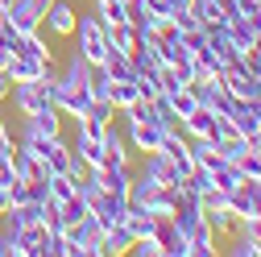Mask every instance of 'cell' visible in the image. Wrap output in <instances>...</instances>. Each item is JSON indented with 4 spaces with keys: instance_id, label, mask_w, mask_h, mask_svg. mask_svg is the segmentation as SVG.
Here are the masks:
<instances>
[{
    "instance_id": "cell-28",
    "label": "cell",
    "mask_w": 261,
    "mask_h": 257,
    "mask_svg": "<svg viewBox=\"0 0 261 257\" xmlns=\"http://www.w3.org/2000/svg\"><path fill=\"white\" fill-rule=\"evenodd\" d=\"M166 100H170V108H174V116L182 120V116H191L195 108H199V91H195V87L187 83V87H178V91H170Z\"/></svg>"
},
{
    "instance_id": "cell-26",
    "label": "cell",
    "mask_w": 261,
    "mask_h": 257,
    "mask_svg": "<svg viewBox=\"0 0 261 257\" xmlns=\"http://www.w3.org/2000/svg\"><path fill=\"white\" fill-rule=\"evenodd\" d=\"M13 54H29V58H54L50 42L42 38V29H38V34H21V38H17V50H13Z\"/></svg>"
},
{
    "instance_id": "cell-6",
    "label": "cell",
    "mask_w": 261,
    "mask_h": 257,
    "mask_svg": "<svg viewBox=\"0 0 261 257\" xmlns=\"http://www.w3.org/2000/svg\"><path fill=\"white\" fill-rule=\"evenodd\" d=\"M75 25H79L75 0H50V5H46V21H42V29H50V34H58V38H71Z\"/></svg>"
},
{
    "instance_id": "cell-18",
    "label": "cell",
    "mask_w": 261,
    "mask_h": 257,
    "mask_svg": "<svg viewBox=\"0 0 261 257\" xmlns=\"http://www.w3.org/2000/svg\"><path fill=\"white\" fill-rule=\"evenodd\" d=\"M100 67L108 71V79H112V83H116V79H133V75H137L133 54H128V50H116V46H108V54H104Z\"/></svg>"
},
{
    "instance_id": "cell-25",
    "label": "cell",
    "mask_w": 261,
    "mask_h": 257,
    "mask_svg": "<svg viewBox=\"0 0 261 257\" xmlns=\"http://www.w3.org/2000/svg\"><path fill=\"white\" fill-rule=\"evenodd\" d=\"M87 95L91 100H108L112 95V79H108V71L100 67V62H95V67L87 62Z\"/></svg>"
},
{
    "instance_id": "cell-36",
    "label": "cell",
    "mask_w": 261,
    "mask_h": 257,
    "mask_svg": "<svg viewBox=\"0 0 261 257\" xmlns=\"http://www.w3.org/2000/svg\"><path fill=\"white\" fill-rule=\"evenodd\" d=\"M9 208H13V203H9V187H5V183H0V216H5Z\"/></svg>"
},
{
    "instance_id": "cell-9",
    "label": "cell",
    "mask_w": 261,
    "mask_h": 257,
    "mask_svg": "<svg viewBox=\"0 0 261 257\" xmlns=\"http://www.w3.org/2000/svg\"><path fill=\"white\" fill-rule=\"evenodd\" d=\"M153 241L162 245V257H187V237L178 233V224L170 216H158L153 220Z\"/></svg>"
},
{
    "instance_id": "cell-15",
    "label": "cell",
    "mask_w": 261,
    "mask_h": 257,
    "mask_svg": "<svg viewBox=\"0 0 261 257\" xmlns=\"http://www.w3.org/2000/svg\"><path fill=\"white\" fill-rule=\"evenodd\" d=\"M42 162H46L50 174H67L71 162H75V153H71V145L62 141V137H46V145H42Z\"/></svg>"
},
{
    "instance_id": "cell-14",
    "label": "cell",
    "mask_w": 261,
    "mask_h": 257,
    "mask_svg": "<svg viewBox=\"0 0 261 257\" xmlns=\"http://www.w3.org/2000/svg\"><path fill=\"white\" fill-rule=\"evenodd\" d=\"M46 62H50V58H29V54H13L5 71H9V79H13V83H38V79L46 75Z\"/></svg>"
},
{
    "instance_id": "cell-7",
    "label": "cell",
    "mask_w": 261,
    "mask_h": 257,
    "mask_svg": "<svg viewBox=\"0 0 261 257\" xmlns=\"http://www.w3.org/2000/svg\"><path fill=\"white\" fill-rule=\"evenodd\" d=\"M5 17L13 21L17 34H38L42 21H46V0H17V5H13Z\"/></svg>"
},
{
    "instance_id": "cell-5",
    "label": "cell",
    "mask_w": 261,
    "mask_h": 257,
    "mask_svg": "<svg viewBox=\"0 0 261 257\" xmlns=\"http://www.w3.org/2000/svg\"><path fill=\"white\" fill-rule=\"evenodd\" d=\"M124 137H128V145H133V149L145 158V153H158V149H162V141H166V128L153 124V120H128Z\"/></svg>"
},
{
    "instance_id": "cell-30",
    "label": "cell",
    "mask_w": 261,
    "mask_h": 257,
    "mask_svg": "<svg viewBox=\"0 0 261 257\" xmlns=\"http://www.w3.org/2000/svg\"><path fill=\"white\" fill-rule=\"evenodd\" d=\"M207 174H212V183H216L220 191H232V187H237V183L245 178L237 162H220V166H216V170H207Z\"/></svg>"
},
{
    "instance_id": "cell-22",
    "label": "cell",
    "mask_w": 261,
    "mask_h": 257,
    "mask_svg": "<svg viewBox=\"0 0 261 257\" xmlns=\"http://www.w3.org/2000/svg\"><path fill=\"white\" fill-rule=\"evenodd\" d=\"M145 208L153 212V220H158V216H174V208H178V187H153V195L145 199Z\"/></svg>"
},
{
    "instance_id": "cell-35",
    "label": "cell",
    "mask_w": 261,
    "mask_h": 257,
    "mask_svg": "<svg viewBox=\"0 0 261 257\" xmlns=\"http://www.w3.org/2000/svg\"><path fill=\"white\" fill-rule=\"evenodd\" d=\"M5 95H13V79H9V71H0V100Z\"/></svg>"
},
{
    "instance_id": "cell-29",
    "label": "cell",
    "mask_w": 261,
    "mask_h": 257,
    "mask_svg": "<svg viewBox=\"0 0 261 257\" xmlns=\"http://www.w3.org/2000/svg\"><path fill=\"white\" fill-rule=\"evenodd\" d=\"M58 216H62V224H79L83 216H91V208H87V199H83V191H75L71 199H62V203H58Z\"/></svg>"
},
{
    "instance_id": "cell-12",
    "label": "cell",
    "mask_w": 261,
    "mask_h": 257,
    "mask_svg": "<svg viewBox=\"0 0 261 257\" xmlns=\"http://www.w3.org/2000/svg\"><path fill=\"white\" fill-rule=\"evenodd\" d=\"M141 170H145V174H149V178H153L158 187H178V183H182L178 166H174V162H170V158L162 153V149H158V153H145V162H141Z\"/></svg>"
},
{
    "instance_id": "cell-37",
    "label": "cell",
    "mask_w": 261,
    "mask_h": 257,
    "mask_svg": "<svg viewBox=\"0 0 261 257\" xmlns=\"http://www.w3.org/2000/svg\"><path fill=\"white\" fill-rule=\"evenodd\" d=\"M9 58H13V50H5V46H0V71L9 67Z\"/></svg>"
},
{
    "instance_id": "cell-33",
    "label": "cell",
    "mask_w": 261,
    "mask_h": 257,
    "mask_svg": "<svg viewBox=\"0 0 261 257\" xmlns=\"http://www.w3.org/2000/svg\"><path fill=\"white\" fill-rule=\"evenodd\" d=\"M128 253H133V257H162V245H158V241H153V233H149V237H137Z\"/></svg>"
},
{
    "instance_id": "cell-32",
    "label": "cell",
    "mask_w": 261,
    "mask_h": 257,
    "mask_svg": "<svg viewBox=\"0 0 261 257\" xmlns=\"http://www.w3.org/2000/svg\"><path fill=\"white\" fill-rule=\"evenodd\" d=\"M75 191H79V187L71 183V174H50V199H54V203H62V199H71Z\"/></svg>"
},
{
    "instance_id": "cell-21",
    "label": "cell",
    "mask_w": 261,
    "mask_h": 257,
    "mask_svg": "<svg viewBox=\"0 0 261 257\" xmlns=\"http://www.w3.org/2000/svg\"><path fill=\"white\" fill-rule=\"evenodd\" d=\"M104 29H108V46H116V50H128V54H133L137 42H141V29L128 25V21H116V25H104Z\"/></svg>"
},
{
    "instance_id": "cell-13",
    "label": "cell",
    "mask_w": 261,
    "mask_h": 257,
    "mask_svg": "<svg viewBox=\"0 0 261 257\" xmlns=\"http://www.w3.org/2000/svg\"><path fill=\"white\" fill-rule=\"evenodd\" d=\"M216 253H220V237L212 233L207 220H199V224L187 233V257H216Z\"/></svg>"
},
{
    "instance_id": "cell-24",
    "label": "cell",
    "mask_w": 261,
    "mask_h": 257,
    "mask_svg": "<svg viewBox=\"0 0 261 257\" xmlns=\"http://www.w3.org/2000/svg\"><path fill=\"white\" fill-rule=\"evenodd\" d=\"M13 166H17L21 178H46V174H50L42 158H38V153H29V149H21V145H17V153H13Z\"/></svg>"
},
{
    "instance_id": "cell-20",
    "label": "cell",
    "mask_w": 261,
    "mask_h": 257,
    "mask_svg": "<svg viewBox=\"0 0 261 257\" xmlns=\"http://www.w3.org/2000/svg\"><path fill=\"white\" fill-rule=\"evenodd\" d=\"M25 128H29V133H42V137H62V112L46 108L38 116H25Z\"/></svg>"
},
{
    "instance_id": "cell-3",
    "label": "cell",
    "mask_w": 261,
    "mask_h": 257,
    "mask_svg": "<svg viewBox=\"0 0 261 257\" xmlns=\"http://www.w3.org/2000/svg\"><path fill=\"white\" fill-rule=\"evenodd\" d=\"M13 104H17L21 116H38V112H46V108H58L54 95H50V87H46L42 79H38V83H13Z\"/></svg>"
},
{
    "instance_id": "cell-8",
    "label": "cell",
    "mask_w": 261,
    "mask_h": 257,
    "mask_svg": "<svg viewBox=\"0 0 261 257\" xmlns=\"http://www.w3.org/2000/svg\"><path fill=\"white\" fill-rule=\"evenodd\" d=\"M228 208H232L237 220H249V216H261V195H257V187L253 178H241L232 191H228Z\"/></svg>"
},
{
    "instance_id": "cell-4",
    "label": "cell",
    "mask_w": 261,
    "mask_h": 257,
    "mask_svg": "<svg viewBox=\"0 0 261 257\" xmlns=\"http://www.w3.org/2000/svg\"><path fill=\"white\" fill-rule=\"evenodd\" d=\"M67 237L75 245V257H100L104 228H100V220H95V216H83L79 224H67Z\"/></svg>"
},
{
    "instance_id": "cell-1",
    "label": "cell",
    "mask_w": 261,
    "mask_h": 257,
    "mask_svg": "<svg viewBox=\"0 0 261 257\" xmlns=\"http://www.w3.org/2000/svg\"><path fill=\"white\" fill-rule=\"evenodd\" d=\"M79 191H83V199H87L91 216L100 220V228H112V224H120V220H124V212H128V199H124V195H112V191L95 187L91 178H83V183H79Z\"/></svg>"
},
{
    "instance_id": "cell-34",
    "label": "cell",
    "mask_w": 261,
    "mask_h": 257,
    "mask_svg": "<svg viewBox=\"0 0 261 257\" xmlns=\"http://www.w3.org/2000/svg\"><path fill=\"white\" fill-rule=\"evenodd\" d=\"M241 233H245L249 241H257V245H261V216H249V220H241Z\"/></svg>"
},
{
    "instance_id": "cell-39",
    "label": "cell",
    "mask_w": 261,
    "mask_h": 257,
    "mask_svg": "<svg viewBox=\"0 0 261 257\" xmlns=\"http://www.w3.org/2000/svg\"><path fill=\"white\" fill-rule=\"evenodd\" d=\"M0 17H5V13H0Z\"/></svg>"
},
{
    "instance_id": "cell-2",
    "label": "cell",
    "mask_w": 261,
    "mask_h": 257,
    "mask_svg": "<svg viewBox=\"0 0 261 257\" xmlns=\"http://www.w3.org/2000/svg\"><path fill=\"white\" fill-rule=\"evenodd\" d=\"M75 54L83 58V62H104V54H108V29H104V21L100 17H83L79 13V25H75Z\"/></svg>"
},
{
    "instance_id": "cell-19",
    "label": "cell",
    "mask_w": 261,
    "mask_h": 257,
    "mask_svg": "<svg viewBox=\"0 0 261 257\" xmlns=\"http://www.w3.org/2000/svg\"><path fill=\"white\" fill-rule=\"evenodd\" d=\"M71 149H75V158H79V162H83L87 170L104 162V141H100V137H87V133H75V145H71Z\"/></svg>"
},
{
    "instance_id": "cell-10",
    "label": "cell",
    "mask_w": 261,
    "mask_h": 257,
    "mask_svg": "<svg viewBox=\"0 0 261 257\" xmlns=\"http://www.w3.org/2000/svg\"><path fill=\"white\" fill-rule=\"evenodd\" d=\"M178 128H182L191 141H216V137H220V133H216V112H212V108H203V104L195 108L191 116H182V120H178Z\"/></svg>"
},
{
    "instance_id": "cell-23",
    "label": "cell",
    "mask_w": 261,
    "mask_h": 257,
    "mask_svg": "<svg viewBox=\"0 0 261 257\" xmlns=\"http://www.w3.org/2000/svg\"><path fill=\"white\" fill-rule=\"evenodd\" d=\"M120 224H124L128 233H133V241H137V237H149V233H153V212H149V208H133V203H128V212H124V220H120Z\"/></svg>"
},
{
    "instance_id": "cell-31",
    "label": "cell",
    "mask_w": 261,
    "mask_h": 257,
    "mask_svg": "<svg viewBox=\"0 0 261 257\" xmlns=\"http://www.w3.org/2000/svg\"><path fill=\"white\" fill-rule=\"evenodd\" d=\"M237 166H241L245 178H261V145H249V149L241 153V162H237Z\"/></svg>"
},
{
    "instance_id": "cell-16",
    "label": "cell",
    "mask_w": 261,
    "mask_h": 257,
    "mask_svg": "<svg viewBox=\"0 0 261 257\" xmlns=\"http://www.w3.org/2000/svg\"><path fill=\"white\" fill-rule=\"evenodd\" d=\"M228 120H232V128L241 137H249L253 128L261 124V100H232V112H228Z\"/></svg>"
},
{
    "instance_id": "cell-27",
    "label": "cell",
    "mask_w": 261,
    "mask_h": 257,
    "mask_svg": "<svg viewBox=\"0 0 261 257\" xmlns=\"http://www.w3.org/2000/svg\"><path fill=\"white\" fill-rule=\"evenodd\" d=\"M108 100H112V108H116V112H124L128 104H137V100H141V91H137V79H116V83H112V95H108Z\"/></svg>"
},
{
    "instance_id": "cell-38",
    "label": "cell",
    "mask_w": 261,
    "mask_h": 257,
    "mask_svg": "<svg viewBox=\"0 0 261 257\" xmlns=\"http://www.w3.org/2000/svg\"><path fill=\"white\" fill-rule=\"evenodd\" d=\"M13 5H17V0H0V13H9Z\"/></svg>"
},
{
    "instance_id": "cell-17",
    "label": "cell",
    "mask_w": 261,
    "mask_h": 257,
    "mask_svg": "<svg viewBox=\"0 0 261 257\" xmlns=\"http://www.w3.org/2000/svg\"><path fill=\"white\" fill-rule=\"evenodd\" d=\"M128 249H133V233H128L124 224L104 228V237H100V257H124Z\"/></svg>"
},
{
    "instance_id": "cell-11",
    "label": "cell",
    "mask_w": 261,
    "mask_h": 257,
    "mask_svg": "<svg viewBox=\"0 0 261 257\" xmlns=\"http://www.w3.org/2000/svg\"><path fill=\"white\" fill-rule=\"evenodd\" d=\"M104 162H112V166H133V145H128V137L116 128V120L104 128Z\"/></svg>"
}]
</instances>
